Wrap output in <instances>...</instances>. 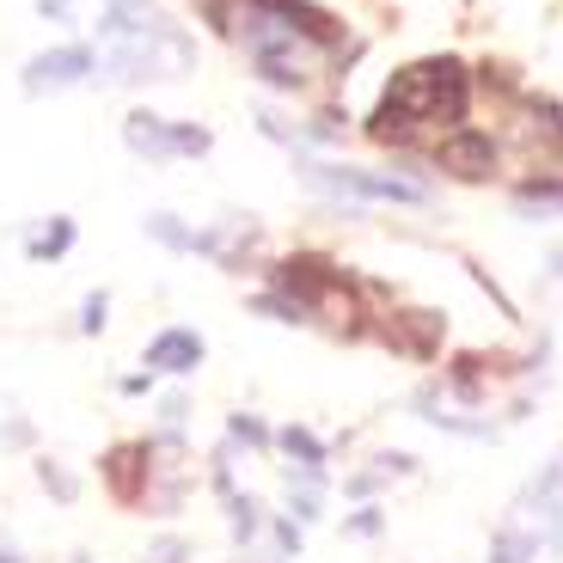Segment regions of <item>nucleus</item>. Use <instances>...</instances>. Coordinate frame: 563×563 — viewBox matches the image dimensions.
Here are the masks:
<instances>
[{
	"label": "nucleus",
	"instance_id": "1",
	"mask_svg": "<svg viewBox=\"0 0 563 563\" xmlns=\"http://www.w3.org/2000/svg\"><path fill=\"white\" fill-rule=\"evenodd\" d=\"M465 104H472V80L453 56L435 62H410V68L393 74L380 111L367 117V135L374 141H405L417 123H460Z\"/></svg>",
	"mask_w": 563,
	"mask_h": 563
},
{
	"label": "nucleus",
	"instance_id": "2",
	"mask_svg": "<svg viewBox=\"0 0 563 563\" xmlns=\"http://www.w3.org/2000/svg\"><path fill=\"white\" fill-rule=\"evenodd\" d=\"M300 178L312 190H331V197H374V202H429V184L393 178V172H355V166H319V159H300Z\"/></svg>",
	"mask_w": 563,
	"mask_h": 563
},
{
	"label": "nucleus",
	"instance_id": "3",
	"mask_svg": "<svg viewBox=\"0 0 563 563\" xmlns=\"http://www.w3.org/2000/svg\"><path fill=\"white\" fill-rule=\"evenodd\" d=\"M123 141L135 147V154L147 159H178V154H209V129L197 123H166V117L154 111H135L123 123Z\"/></svg>",
	"mask_w": 563,
	"mask_h": 563
},
{
	"label": "nucleus",
	"instance_id": "4",
	"mask_svg": "<svg viewBox=\"0 0 563 563\" xmlns=\"http://www.w3.org/2000/svg\"><path fill=\"white\" fill-rule=\"evenodd\" d=\"M92 74V49L68 43V49H43V56L25 62V92H62V86L86 80Z\"/></svg>",
	"mask_w": 563,
	"mask_h": 563
},
{
	"label": "nucleus",
	"instance_id": "5",
	"mask_svg": "<svg viewBox=\"0 0 563 563\" xmlns=\"http://www.w3.org/2000/svg\"><path fill=\"white\" fill-rule=\"evenodd\" d=\"M441 166L453 172V178H465V184H484L496 172V141L490 135H478V129H453L448 141H441Z\"/></svg>",
	"mask_w": 563,
	"mask_h": 563
},
{
	"label": "nucleus",
	"instance_id": "6",
	"mask_svg": "<svg viewBox=\"0 0 563 563\" xmlns=\"http://www.w3.org/2000/svg\"><path fill=\"white\" fill-rule=\"evenodd\" d=\"M282 288H288V300H300V307H319V300L338 288V269L324 264V257H288V264H282Z\"/></svg>",
	"mask_w": 563,
	"mask_h": 563
},
{
	"label": "nucleus",
	"instance_id": "7",
	"mask_svg": "<svg viewBox=\"0 0 563 563\" xmlns=\"http://www.w3.org/2000/svg\"><path fill=\"white\" fill-rule=\"evenodd\" d=\"M147 367H159V374H190V367H202V338L172 324V331H159L147 343Z\"/></svg>",
	"mask_w": 563,
	"mask_h": 563
},
{
	"label": "nucleus",
	"instance_id": "8",
	"mask_svg": "<svg viewBox=\"0 0 563 563\" xmlns=\"http://www.w3.org/2000/svg\"><path fill=\"white\" fill-rule=\"evenodd\" d=\"M104 484L117 503H141L147 490V448H111L104 453Z\"/></svg>",
	"mask_w": 563,
	"mask_h": 563
},
{
	"label": "nucleus",
	"instance_id": "9",
	"mask_svg": "<svg viewBox=\"0 0 563 563\" xmlns=\"http://www.w3.org/2000/svg\"><path fill=\"white\" fill-rule=\"evenodd\" d=\"M147 19V0H104V19H99V37L104 43H117V37H129V31Z\"/></svg>",
	"mask_w": 563,
	"mask_h": 563
},
{
	"label": "nucleus",
	"instance_id": "10",
	"mask_svg": "<svg viewBox=\"0 0 563 563\" xmlns=\"http://www.w3.org/2000/svg\"><path fill=\"white\" fill-rule=\"evenodd\" d=\"M533 558H539V533H527V527H503L490 539V563H533Z\"/></svg>",
	"mask_w": 563,
	"mask_h": 563
},
{
	"label": "nucleus",
	"instance_id": "11",
	"mask_svg": "<svg viewBox=\"0 0 563 563\" xmlns=\"http://www.w3.org/2000/svg\"><path fill=\"white\" fill-rule=\"evenodd\" d=\"M551 503H563V453L551 460V472H539L521 490V508H551Z\"/></svg>",
	"mask_w": 563,
	"mask_h": 563
},
{
	"label": "nucleus",
	"instance_id": "12",
	"mask_svg": "<svg viewBox=\"0 0 563 563\" xmlns=\"http://www.w3.org/2000/svg\"><path fill=\"white\" fill-rule=\"evenodd\" d=\"M515 202H521V214H563V184H521Z\"/></svg>",
	"mask_w": 563,
	"mask_h": 563
},
{
	"label": "nucleus",
	"instance_id": "13",
	"mask_svg": "<svg viewBox=\"0 0 563 563\" xmlns=\"http://www.w3.org/2000/svg\"><path fill=\"white\" fill-rule=\"evenodd\" d=\"M68 245H74V221H62V214L43 233H31V257H62Z\"/></svg>",
	"mask_w": 563,
	"mask_h": 563
},
{
	"label": "nucleus",
	"instance_id": "14",
	"mask_svg": "<svg viewBox=\"0 0 563 563\" xmlns=\"http://www.w3.org/2000/svg\"><path fill=\"white\" fill-rule=\"evenodd\" d=\"M282 448H288V460L312 465V472H319V465H324V448H319V441L307 435V429H282Z\"/></svg>",
	"mask_w": 563,
	"mask_h": 563
},
{
	"label": "nucleus",
	"instance_id": "15",
	"mask_svg": "<svg viewBox=\"0 0 563 563\" xmlns=\"http://www.w3.org/2000/svg\"><path fill=\"white\" fill-rule=\"evenodd\" d=\"M257 515H264V508H257L252 496H233V539H252L257 533Z\"/></svg>",
	"mask_w": 563,
	"mask_h": 563
},
{
	"label": "nucleus",
	"instance_id": "16",
	"mask_svg": "<svg viewBox=\"0 0 563 563\" xmlns=\"http://www.w3.org/2000/svg\"><path fill=\"white\" fill-rule=\"evenodd\" d=\"M104 312H111V300H104V295H86V307H80V331H104Z\"/></svg>",
	"mask_w": 563,
	"mask_h": 563
},
{
	"label": "nucleus",
	"instance_id": "17",
	"mask_svg": "<svg viewBox=\"0 0 563 563\" xmlns=\"http://www.w3.org/2000/svg\"><path fill=\"white\" fill-rule=\"evenodd\" d=\"M184 558H190L184 539H159V545H147V563H184Z\"/></svg>",
	"mask_w": 563,
	"mask_h": 563
},
{
	"label": "nucleus",
	"instance_id": "18",
	"mask_svg": "<svg viewBox=\"0 0 563 563\" xmlns=\"http://www.w3.org/2000/svg\"><path fill=\"white\" fill-rule=\"evenodd\" d=\"M37 478H43V490H56L62 503H74V478H68V472H62V465H43Z\"/></svg>",
	"mask_w": 563,
	"mask_h": 563
},
{
	"label": "nucleus",
	"instance_id": "19",
	"mask_svg": "<svg viewBox=\"0 0 563 563\" xmlns=\"http://www.w3.org/2000/svg\"><path fill=\"white\" fill-rule=\"evenodd\" d=\"M233 441H252V448H264L269 441V429L257 417H233Z\"/></svg>",
	"mask_w": 563,
	"mask_h": 563
},
{
	"label": "nucleus",
	"instance_id": "20",
	"mask_svg": "<svg viewBox=\"0 0 563 563\" xmlns=\"http://www.w3.org/2000/svg\"><path fill=\"white\" fill-rule=\"evenodd\" d=\"M68 7H74V0H37V13H56V19L68 13Z\"/></svg>",
	"mask_w": 563,
	"mask_h": 563
},
{
	"label": "nucleus",
	"instance_id": "21",
	"mask_svg": "<svg viewBox=\"0 0 563 563\" xmlns=\"http://www.w3.org/2000/svg\"><path fill=\"white\" fill-rule=\"evenodd\" d=\"M0 563H19V558H13V551H7V545H0Z\"/></svg>",
	"mask_w": 563,
	"mask_h": 563
},
{
	"label": "nucleus",
	"instance_id": "22",
	"mask_svg": "<svg viewBox=\"0 0 563 563\" xmlns=\"http://www.w3.org/2000/svg\"><path fill=\"white\" fill-rule=\"evenodd\" d=\"M558 269H563V257H558Z\"/></svg>",
	"mask_w": 563,
	"mask_h": 563
},
{
	"label": "nucleus",
	"instance_id": "23",
	"mask_svg": "<svg viewBox=\"0 0 563 563\" xmlns=\"http://www.w3.org/2000/svg\"><path fill=\"white\" fill-rule=\"evenodd\" d=\"M74 563H86V558H74Z\"/></svg>",
	"mask_w": 563,
	"mask_h": 563
}]
</instances>
